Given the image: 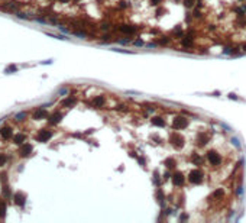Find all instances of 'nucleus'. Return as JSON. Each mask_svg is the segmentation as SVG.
<instances>
[{"mask_svg": "<svg viewBox=\"0 0 246 223\" xmlns=\"http://www.w3.org/2000/svg\"><path fill=\"white\" fill-rule=\"evenodd\" d=\"M0 136L3 138V139H10L12 136H13V129H12L10 126H5L0 129Z\"/></svg>", "mask_w": 246, "mask_h": 223, "instance_id": "nucleus-1", "label": "nucleus"}, {"mask_svg": "<svg viewBox=\"0 0 246 223\" xmlns=\"http://www.w3.org/2000/svg\"><path fill=\"white\" fill-rule=\"evenodd\" d=\"M19 152H21L22 157H28L29 154L32 152V147L29 145V143H22L21 145V149H19Z\"/></svg>", "mask_w": 246, "mask_h": 223, "instance_id": "nucleus-2", "label": "nucleus"}, {"mask_svg": "<svg viewBox=\"0 0 246 223\" xmlns=\"http://www.w3.org/2000/svg\"><path fill=\"white\" fill-rule=\"evenodd\" d=\"M15 203L16 204H19V206H23V204H25V196H23V194H16Z\"/></svg>", "mask_w": 246, "mask_h": 223, "instance_id": "nucleus-3", "label": "nucleus"}, {"mask_svg": "<svg viewBox=\"0 0 246 223\" xmlns=\"http://www.w3.org/2000/svg\"><path fill=\"white\" fill-rule=\"evenodd\" d=\"M23 141H25V135H23V133H21V135H16V136L13 138V142H15L16 145H22V143H23Z\"/></svg>", "mask_w": 246, "mask_h": 223, "instance_id": "nucleus-4", "label": "nucleus"}, {"mask_svg": "<svg viewBox=\"0 0 246 223\" xmlns=\"http://www.w3.org/2000/svg\"><path fill=\"white\" fill-rule=\"evenodd\" d=\"M48 138H51V132H46V131H44V132H41V133H39V136H38V139H39V141H46Z\"/></svg>", "mask_w": 246, "mask_h": 223, "instance_id": "nucleus-5", "label": "nucleus"}, {"mask_svg": "<svg viewBox=\"0 0 246 223\" xmlns=\"http://www.w3.org/2000/svg\"><path fill=\"white\" fill-rule=\"evenodd\" d=\"M45 115H46V113L42 110V109H38V110L33 113V117H35V119H41V117H44Z\"/></svg>", "mask_w": 246, "mask_h": 223, "instance_id": "nucleus-6", "label": "nucleus"}, {"mask_svg": "<svg viewBox=\"0 0 246 223\" xmlns=\"http://www.w3.org/2000/svg\"><path fill=\"white\" fill-rule=\"evenodd\" d=\"M6 161H7V157L5 154H0V165H5Z\"/></svg>", "mask_w": 246, "mask_h": 223, "instance_id": "nucleus-7", "label": "nucleus"}, {"mask_svg": "<svg viewBox=\"0 0 246 223\" xmlns=\"http://www.w3.org/2000/svg\"><path fill=\"white\" fill-rule=\"evenodd\" d=\"M15 70H16V67H15V65H12V67H9V68H7L6 71H15Z\"/></svg>", "mask_w": 246, "mask_h": 223, "instance_id": "nucleus-8", "label": "nucleus"}]
</instances>
